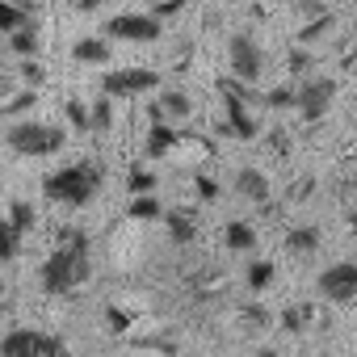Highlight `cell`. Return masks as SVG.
<instances>
[{"label":"cell","mask_w":357,"mask_h":357,"mask_svg":"<svg viewBox=\"0 0 357 357\" xmlns=\"http://www.w3.org/2000/svg\"><path fill=\"white\" fill-rule=\"evenodd\" d=\"M5 143L13 155H30V160H43V155H55L63 151L68 143V130L55 126V122H13L5 130Z\"/></svg>","instance_id":"cell-3"},{"label":"cell","mask_w":357,"mask_h":357,"mask_svg":"<svg viewBox=\"0 0 357 357\" xmlns=\"http://www.w3.org/2000/svg\"><path fill=\"white\" fill-rule=\"evenodd\" d=\"M172 151H176V126L151 122V130H147V139H143V155H147V160H164V155H172Z\"/></svg>","instance_id":"cell-13"},{"label":"cell","mask_w":357,"mask_h":357,"mask_svg":"<svg viewBox=\"0 0 357 357\" xmlns=\"http://www.w3.org/2000/svg\"><path fill=\"white\" fill-rule=\"evenodd\" d=\"M22 80H26V89H38V84L47 80L43 63H34V59H22Z\"/></svg>","instance_id":"cell-36"},{"label":"cell","mask_w":357,"mask_h":357,"mask_svg":"<svg viewBox=\"0 0 357 357\" xmlns=\"http://www.w3.org/2000/svg\"><path fill=\"white\" fill-rule=\"evenodd\" d=\"M105 34L122 43H155L164 34V22H155L151 13H118L105 22Z\"/></svg>","instance_id":"cell-6"},{"label":"cell","mask_w":357,"mask_h":357,"mask_svg":"<svg viewBox=\"0 0 357 357\" xmlns=\"http://www.w3.org/2000/svg\"><path fill=\"white\" fill-rule=\"evenodd\" d=\"M155 185H160V176H155L151 168H130V176H126V190H130L135 198H147V194H155Z\"/></svg>","instance_id":"cell-29"},{"label":"cell","mask_w":357,"mask_h":357,"mask_svg":"<svg viewBox=\"0 0 357 357\" xmlns=\"http://www.w3.org/2000/svg\"><path fill=\"white\" fill-rule=\"evenodd\" d=\"M9 47L22 55V59H34V51H38V26L30 22V26H22V30H13L9 34Z\"/></svg>","instance_id":"cell-24"},{"label":"cell","mask_w":357,"mask_h":357,"mask_svg":"<svg viewBox=\"0 0 357 357\" xmlns=\"http://www.w3.org/2000/svg\"><path fill=\"white\" fill-rule=\"evenodd\" d=\"M89 130L93 135H109L114 130V101L109 97H97L93 109H89Z\"/></svg>","instance_id":"cell-23"},{"label":"cell","mask_w":357,"mask_h":357,"mask_svg":"<svg viewBox=\"0 0 357 357\" xmlns=\"http://www.w3.org/2000/svg\"><path fill=\"white\" fill-rule=\"evenodd\" d=\"M194 185H198V198H202V202H215V198H219V181H215V176H206V172H202Z\"/></svg>","instance_id":"cell-38"},{"label":"cell","mask_w":357,"mask_h":357,"mask_svg":"<svg viewBox=\"0 0 357 357\" xmlns=\"http://www.w3.org/2000/svg\"><path fill=\"white\" fill-rule=\"evenodd\" d=\"M43 357H76V353H72L59 336H47V332H43Z\"/></svg>","instance_id":"cell-37"},{"label":"cell","mask_w":357,"mask_h":357,"mask_svg":"<svg viewBox=\"0 0 357 357\" xmlns=\"http://www.w3.org/2000/svg\"><path fill=\"white\" fill-rule=\"evenodd\" d=\"M261 105L269 109H294V84H273L261 93Z\"/></svg>","instance_id":"cell-30"},{"label":"cell","mask_w":357,"mask_h":357,"mask_svg":"<svg viewBox=\"0 0 357 357\" xmlns=\"http://www.w3.org/2000/svg\"><path fill=\"white\" fill-rule=\"evenodd\" d=\"M68 5H72L76 13H97V9L105 5V0H68Z\"/></svg>","instance_id":"cell-42"},{"label":"cell","mask_w":357,"mask_h":357,"mask_svg":"<svg viewBox=\"0 0 357 357\" xmlns=\"http://www.w3.org/2000/svg\"><path fill=\"white\" fill-rule=\"evenodd\" d=\"M257 357H278V349H257Z\"/></svg>","instance_id":"cell-46"},{"label":"cell","mask_w":357,"mask_h":357,"mask_svg":"<svg viewBox=\"0 0 357 357\" xmlns=\"http://www.w3.org/2000/svg\"><path fill=\"white\" fill-rule=\"evenodd\" d=\"M269 147H273V155H290V139H286V130H273V135H269Z\"/></svg>","instance_id":"cell-41"},{"label":"cell","mask_w":357,"mask_h":357,"mask_svg":"<svg viewBox=\"0 0 357 357\" xmlns=\"http://www.w3.org/2000/svg\"><path fill=\"white\" fill-rule=\"evenodd\" d=\"M332 101H336V80H328V76H307V80L294 84V109H298L303 122H311V126L328 118Z\"/></svg>","instance_id":"cell-4"},{"label":"cell","mask_w":357,"mask_h":357,"mask_svg":"<svg viewBox=\"0 0 357 357\" xmlns=\"http://www.w3.org/2000/svg\"><path fill=\"white\" fill-rule=\"evenodd\" d=\"M72 59L76 63H109V43L105 38H76L72 43Z\"/></svg>","instance_id":"cell-19"},{"label":"cell","mask_w":357,"mask_h":357,"mask_svg":"<svg viewBox=\"0 0 357 357\" xmlns=\"http://www.w3.org/2000/svg\"><path fill=\"white\" fill-rule=\"evenodd\" d=\"M9 227H13V236H26V231H34L38 227V211H34V202H22V198H13L9 202V219H5Z\"/></svg>","instance_id":"cell-20"},{"label":"cell","mask_w":357,"mask_h":357,"mask_svg":"<svg viewBox=\"0 0 357 357\" xmlns=\"http://www.w3.org/2000/svg\"><path fill=\"white\" fill-rule=\"evenodd\" d=\"M315 63H319V59H315L311 51H303V47L286 55V72H290V76H303V80H307V76L315 72Z\"/></svg>","instance_id":"cell-32"},{"label":"cell","mask_w":357,"mask_h":357,"mask_svg":"<svg viewBox=\"0 0 357 357\" xmlns=\"http://www.w3.org/2000/svg\"><path fill=\"white\" fill-rule=\"evenodd\" d=\"M34 22V5H13V0H0V34H13L22 26Z\"/></svg>","instance_id":"cell-18"},{"label":"cell","mask_w":357,"mask_h":357,"mask_svg":"<svg viewBox=\"0 0 357 357\" xmlns=\"http://www.w3.org/2000/svg\"><path fill=\"white\" fill-rule=\"evenodd\" d=\"M0 357H43V332L34 328H13L0 340Z\"/></svg>","instance_id":"cell-11"},{"label":"cell","mask_w":357,"mask_h":357,"mask_svg":"<svg viewBox=\"0 0 357 357\" xmlns=\"http://www.w3.org/2000/svg\"><path fill=\"white\" fill-rule=\"evenodd\" d=\"M219 93H227V97H236V101H244L248 109H252V105H261V93H257L252 84H244V80H236V76H223V80H219Z\"/></svg>","instance_id":"cell-25"},{"label":"cell","mask_w":357,"mask_h":357,"mask_svg":"<svg viewBox=\"0 0 357 357\" xmlns=\"http://www.w3.org/2000/svg\"><path fill=\"white\" fill-rule=\"evenodd\" d=\"M227 5H236V0H227Z\"/></svg>","instance_id":"cell-47"},{"label":"cell","mask_w":357,"mask_h":357,"mask_svg":"<svg viewBox=\"0 0 357 357\" xmlns=\"http://www.w3.org/2000/svg\"><path fill=\"white\" fill-rule=\"evenodd\" d=\"M236 319H240V332H261V328H269L273 315H269L265 307H240Z\"/></svg>","instance_id":"cell-31"},{"label":"cell","mask_w":357,"mask_h":357,"mask_svg":"<svg viewBox=\"0 0 357 357\" xmlns=\"http://www.w3.org/2000/svg\"><path fill=\"white\" fill-rule=\"evenodd\" d=\"M236 194H240L244 202L269 206V198H273V185H269V176H265L261 168H240V172H236Z\"/></svg>","instance_id":"cell-10"},{"label":"cell","mask_w":357,"mask_h":357,"mask_svg":"<svg viewBox=\"0 0 357 357\" xmlns=\"http://www.w3.org/2000/svg\"><path fill=\"white\" fill-rule=\"evenodd\" d=\"M105 324H109V332H118V336H135V311H126V307H118V303H109L105 307Z\"/></svg>","instance_id":"cell-28"},{"label":"cell","mask_w":357,"mask_h":357,"mask_svg":"<svg viewBox=\"0 0 357 357\" xmlns=\"http://www.w3.org/2000/svg\"><path fill=\"white\" fill-rule=\"evenodd\" d=\"M332 26H336V17L328 13V9H319V13H311V22L307 26H298V47H311V43H319V38H328L332 34Z\"/></svg>","instance_id":"cell-17"},{"label":"cell","mask_w":357,"mask_h":357,"mask_svg":"<svg viewBox=\"0 0 357 357\" xmlns=\"http://www.w3.org/2000/svg\"><path fill=\"white\" fill-rule=\"evenodd\" d=\"M160 223L168 227V240H172V244H181V248L198 240V219H194V211H185V206L164 211V215H160Z\"/></svg>","instance_id":"cell-12"},{"label":"cell","mask_w":357,"mask_h":357,"mask_svg":"<svg viewBox=\"0 0 357 357\" xmlns=\"http://www.w3.org/2000/svg\"><path fill=\"white\" fill-rule=\"evenodd\" d=\"M155 114L168 122V118H190L194 114V101H190V93H181V89H160L155 93Z\"/></svg>","instance_id":"cell-14"},{"label":"cell","mask_w":357,"mask_h":357,"mask_svg":"<svg viewBox=\"0 0 357 357\" xmlns=\"http://www.w3.org/2000/svg\"><path fill=\"white\" fill-rule=\"evenodd\" d=\"M13 307H17L13 286H9V282H0V319H9V315H13Z\"/></svg>","instance_id":"cell-39"},{"label":"cell","mask_w":357,"mask_h":357,"mask_svg":"<svg viewBox=\"0 0 357 357\" xmlns=\"http://www.w3.org/2000/svg\"><path fill=\"white\" fill-rule=\"evenodd\" d=\"M43 290L55 294V298H68L76 294L89 278H93V257H89V236L80 227H59L55 236V248L47 252L43 261Z\"/></svg>","instance_id":"cell-1"},{"label":"cell","mask_w":357,"mask_h":357,"mask_svg":"<svg viewBox=\"0 0 357 357\" xmlns=\"http://www.w3.org/2000/svg\"><path fill=\"white\" fill-rule=\"evenodd\" d=\"M311 190H315V181H311V176H303V181H298V190L290 194V202H303V198H311Z\"/></svg>","instance_id":"cell-43"},{"label":"cell","mask_w":357,"mask_h":357,"mask_svg":"<svg viewBox=\"0 0 357 357\" xmlns=\"http://www.w3.org/2000/svg\"><path fill=\"white\" fill-rule=\"evenodd\" d=\"M273 278H278V269H273L269 261H252V265H248V273H244V282H248V290H252V294L269 290V286H273Z\"/></svg>","instance_id":"cell-27"},{"label":"cell","mask_w":357,"mask_h":357,"mask_svg":"<svg viewBox=\"0 0 357 357\" xmlns=\"http://www.w3.org/2000/svg\"><path fill=\"white\" fill-rule=\"evenodd\" d=\"M101 181H105V168H101L97 160H76V164L55 168V172L47 176V181H43V194H47L51 202H59V206L80 211V206H89V202L97 198Z\"/></svg>","instance_id":"cell-2"},{"label":"cell","mask_w":357,"mask_h":357,"mask_svg":"<svg viewBox=\"0 0 357 357\" xmlns=\"http://www.w3.org/2000/svg\"><path fill=\"white\" fill-rule=\"evenodd\" d=\"M319 244H324V236H319V227H311V223L290 227L286 240H282V248L294 252V257H311V252H319Z\"/></svg>","instance_id":"cell-15"},{"label":"cell","mask_w":357,"mask_h":357,"mask_svg":"<svg viewBox=\"0 0 357 357\" xmlns=\"http://www.w3.org/2000/svg\"><path fill=\"white\" fill-rule=\"evenodd\" d=\"M176 9H181V0H155V9H151V17L160 22V17H172Z\"/></svg>","instance_id":"cell-40"},{"label":"cell","mask_w":357,"mask_h":357,"mask_svg":"<svg viewBox=\"0 0 357 357\" xmlns=\"http://www.w3.org/2000/svg\"><path fill=\"white\" fill-rule=\"evenodd\" d=\"M13 252H17V236H13V227L5 223V215H0V265L13 261Z\"/></svg>","instance_id":"cell-35"},{"label":"cell","mask_w":357,"mask_h":357,"mask_svg":"<svg viewBox=\"0 0 357 357\" xmlns=\"http://www.w3.org/2000/svg\"><path fill=\"white\" fill-rule=\"evenodd\" d=\"M17 84H22V80H13V76H0V105L9 101V93H13Z\"/></svg>","instance_id":"cell-44"},{"label":"cell","mask_w":357,"mask_h":357,"mask_svg":"<svg viewBox=\"0 0 357 357\" xmlns=\"http://www.w3.org/2000/svg\"><path fill=\"white\" fill-rule=\"evenodd\" d=\"M315 286H319V294H324L328 303L344 307V303L357 298V265H353V261H336V265H328V269L319 273Z\"/></svg>","instance_id":"cell-8"},{"label":"cell","mask_w":357,"mask_h":357,"mask_svg":"<svg viewBox=\"0 0 357 357\" xmlns=\"http://www.w3.org/2000/svg\"><path fill=\"white\" fill-rule=\"evenodd\" d=\"M160 84V72L151 68H114L101 76V97L118 101V97H139V93H151Z\"/></svg>","instance_id":"cell-5"},{"label":"cell","mask_w":357,"mask_h":357,"mask_svg":"<svg viewBox=\"0 0 357 357\" xmlns=\"http://www.w3.org/2000/svg\"><path fill=\"white\" fill-rule=\"evenodd\" d=\"M223 248L227 252H257V227L244 219H231L223 227Z\"/></svg>","instance_id":"cell-16"},{"label":"cell","mask_w":357,"mask_h":357,"mask_svg":"<svg viewBox=\"0 0 357 357\" xmlns=\"http://www.w3.org/2000/svg\"><path fill=\"white\" fill-rule=\"evenodd\" d=\"M160 215H164V202H160L155 194L135 198V202H130V211H126V219H135V223H151V219H160Z\"/></svg>","instance_id":"cell-26"},{"label":"cell","mask_w":357,"mask_h":357,"mask_svg":"<svg viewBox=\"0 0 357 357\" xmlns=\"http://www.w3.org/2000/svg\"><path fill=\"white\" fill-rule=\"evenodd\" d=\"M219 286H223V273H219V269H206V273L190 278V290H194V294H202V298L219 294Z\"/></svg>","instance_id":"cell-33"},{"label":"cell","mask_w":357,"mask_h":357,"mask_svg":"<svg viewBox=\"0 0 357 357\" xmlns=\"http://www.w3.org/2000/svg\"><path fill=\"white\" fill-rule=\"evenodd\" d=\"M63 114H68V126H72V130H84V135H89V105H84V101L72 97V101L63 105Z\"/></svg>","instance_id":"cell-34"},{"label":"cell","mask_w":357,"mask_h":357,"mask_svg":"<svg viewBox=\"0 0 357 357\" xmlns=\"http://www.w3.org/2000/svg\"><path fill=\"white\" fill-rule=\"evenodd\" d=\"M298 5H303V9H311V13H319V9H324V0H298Z\"/></svg>","instance_id":"cell-45"},{"label":"cell","mask_w":357,"mask_h":357,"mask_svg":"<svg viewBox=\"0 0 357 357\" xmlns=\"http://www.w3.org/2000/svg\"><path fill=\"white\" fill-rule=\"evenodd\" d=\"M34 105H38V89H22V84H17V89L9 93V101L0 105V118H17V114H30Z\"/></svg>","instance_id":"cell-22"},{"label":"cell","mask_w":357,"mask_h":357,"mask_svg":"<svg viewBox=\"0 0 357 357\" xmlns=\"http://www.w3.org/2000/svg\"><path fill=\"white\" fill-rule=\"evenodd\" d=\"M315 319H319V311H315L311 303H290V307L282 311V328H286V332H294V336H298V332H307Z\"/></svg>","instance_id":"cell-21"},{"label":"cell","mask_w":357,"mask_h":357,"mask_svg":"<svg viewBox=\"0 0 357 357\" xmlns=\"http://www.w3.org/2000/svg\"><path fill=\"white\" fill-rule=\"evenodd\" d=\"M227 59H231V76L236 80H257L261 68H265V55H261V43L252 34H231L227 38Z\"/></svg>","instance_id":"cell-7"},{"label":"cell","mask_w":357,"mask_h":357,"mask_svg":"<svg viewBox=\"0 0 357 357\" xmlns=\"http://www.w3.org/2000/svg\"><path fill=\"white\" fill-rule=\"evenodd\" d=\"M219 97H223V118H219V135H227V139H257L261 122L252 118V109H248L244 101L227 97V93H219Z\"/></svg>","instance_id":"cell-9"}]
</instances>
